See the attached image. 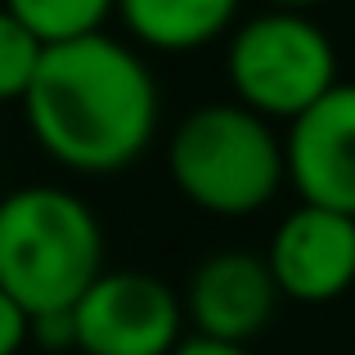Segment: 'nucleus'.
Instances as JSON below:
<instances>
[{
    "label": "nucleus",
    "instance_id": "f257e3e1",
    "mask_svg": "<svg viewBox=\"0 0 355 355\" xmlns=\"http://www.w3.org/2000/svg\"><path fill=\"white\" fill-rule=\"evenodd\" d=\"M36 148L72 175H117L153 148L162 95L144 50L113 32L45 45L23 99Z\"/></svg>",
    "mask_w": 355,
    "mask_h": 355
},
{
    "label": "nucleus",
    "instance_id": "4468645a",
    "mask_svg": "<svg viewBox=\"0 0 355 355\" xmlns=\"http://www.w3.org/2000/svg\"><path fill=\"white\" fill-rule=\"evenodd\" d=\"M171 355H257V351L239 347V342H216V338H198V333H189Z\"/></svg>",
    "mask_w": 355,
    "mask_h": 355
},
{
    "label": "nucleus",
    "instance_id": "423d86ee",
    "mask_svg": "<svg viewBox=\"0 0 355 355\" xmlns=\"http://www.w3.org/2000/svg\"><path fill=\"white\" fill-rule=\"evenodd\" d=\"M180 302H184L189 333L252 347L275 324V311L284 297H279V284L270 275L266 252L216 248L189 270Z\"/></svg>",
    "mask_w": 355,
    "mask_h": 355
},
{
    "label": "nucleus",
    "instance_id": "20e7f679",
    "mask_svg": "<svg viewBox=\"0 0 355 355\" xmlns=\"http://www.w3.org/2000/svg\"><path fill=\"white\" fill-rule=\"evenodd\" d=\"M225 77L243 108L266 121H293L338 86V45L297 9H257L225 36Z\"/></svg>",
    "mask_w": 355,
    "mask_h": 355
},
{
    "label": "nucleus",
    "instance_id": "f03ea898",
    "mask_svg": "<svg viewBox=\"0 0 355 355\" xmlns=\"http://www.w3.org/2000/svg\"><path fill=\"white\" fill-rule=\"evenodd\" d=\"M95 207L63 184H18L0 198V288L27 315L72 311L104 275Z\"/></svg>",
    "mask_w": 355,
    "mask_h": 355
},
{
    "label": "nucleus",
    "instance_id": "f8f14e48",
    "mask_svg": "<svg viewBox=\"0 0 355 355\" xmlns=\"http://www.w3.org/2000/svg\"><path fill=\"white\" fill-rule=\"evenodd\" d=\"M32 347H41L45 355H77V320H72V311L32 315Z\"/></svg>",
    "mask_w": 355,
    "mask_h": 355
},
{
    "label": "nucleus",
    "instance_id": "1a4fd4ad",
    "mask_svg": "<svg viewBox=\"0 0 355 355\" xmlns=\"http://www.w3.org/2000/svg\"><path fill=\"white\" fill-rule=\"evenodd\" d=\"M243 0H117V23L144 54H193L239 27Z\"/></svg>",
    "mask_w": 355,
    "mask_h": 355
},
{
    "label": "nucleus",
    "instance_id": "0eeeda50",
    "mask_svg": "<svg viewBox=\"0 0 355 355\" xmlns=\"http://www.w3.org/2000/svg\"><path fill=\"white\" fill-rule=\"evenodd\" d=\"M279 297L297 306H329L355 288V216L297 202L266 243Z\"/></svg>",
    "mask_w": 355,
    "mask_h": 355
},
{
    "label": "nucleus",
    "instance_id": "7ed1b4c3",
    "mask_svg": "<svg viewBox=\"0 0 355 355\" xmlns=\"http://www.w3.org/2000/svg\"><path fill=\"white\" fill-rule=\"evenodd\" d=\"M166 180L202 216H257L288 189L284 135L239 99L198 104L166 139Z\"/></svg>",
    "mask_w": 355,
    "mask_h": 355
},
{
    "label": "nucleus",
    "instance_id": "2eb2a0df",
    "mask_svg": "<svg viewBox=\"0 0 355 355\" xmlns=\"http://www.w3.org/2000/svg\"><path fill=\"white\" fill-rule=\"evenodd\" d=\"M324 0H261V9H297V14H311Z\"/></svg>",
    "mask_w": 355,
    "mask_h": 355
},
{
    "label": "nucleus",
    "instance_id": "6e6552de",
    "mask_svg": "<svg viewBox=\"0 0 355 355\" xmlns=\"http://www.w3.org/2000/svg\"><path fill=\"white\" fill-rule=\"evenodd\" d=\"M284 157L297 202L355 216V81H338L288 121Z\"/></svg>",
    "mask_w": 355,
    "mask_h": 355
},
{
    "label": "nucleus",
    "instance_id": "9b49d317",
    "mask_svg": "<svg viewBox=\"0 0 355 355\" xmlns=\"http://www.w3.org/2000/svg\"><path fill=\"white\" fill-rule=\"evenodd\" d=\"M41 54H45V41L23 18H14L0 5V104L23 108L27 90L36 81V68H41Z\"/></svg>",
    "mask_w": 355,
    "mask_h": 355
},
{
    "label": "nucleus",
    "instance_id": "ddd939ff",
    "mask_svg": "<svg viewBox=\"0 0 355 355\" xmlns=\"http://www.w3.org/2000/svg\"><path fill=\"white\" fill-rule=\"evenodd\" d=\"M32 347V315L0 288V355H23Z\"/></svg>",
    "mask_w": 355,
    "mask_h": 355
},
{
    "label": "nucleus",
    "instance_id": "39448f33",
    "mask_svg": "<svg viewBox=\"0 0 355 355\" xmlns=\"http://www.w3.org/2000/svg\"><path fill=\"white\" fill-rule=\"evenodd\" d=\"M72 320L77 355H171L189 338L180 293L148 270H104Z\"/></svg>",
    "mask_w": 355,
    "mask_h": 355
},
{
    "label": "nucleus",
    "instance_id": "9d476101",
    "mask_svg": "<svg viewBox=\"0 0 355 355\" xmlns=\"http://www.w3.org/2000/svg\"><path fill=\"white\" fill-rule=\"evenodd\" d=\"M0 5L23 18L45 45L108 32V18H117V0H0Z\"/></svg>",
    "mask_w": 355,
    "mask_h": 355
}]
</instances>
